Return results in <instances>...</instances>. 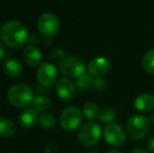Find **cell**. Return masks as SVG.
Segmentation results:
<instances>
[{
    "instance_id": "cell-1",
    "label": "cell",
    "mask_w": 154,
    "mask_h": 153,
    "mask_svg": "<svg viewBox=\"0 0 154 153\" xmlns=\"http://www.w3.org/2000/svg\"><path fill=\"white\" fill-rule=\"evenodd\" d=\"M0 39L11 48H20L29 40V32L20 21H8L0 27Z\"/></svg>"
},
{
    "instance_id": "cell-2",
    "label": "cell",
    "mask_w": 154,
    "mask_h": 153,
    "mask_svg": "<svg viewBox=\"0 0 154 153\" xmlns=\"http://www.w3.org/2000/svg\"><path fill=\"white\" fill-rule=\"evenodd\" d=\"M34 92L26 84H16L8 91V100L13 106L23 108L34 102Z\"/></svg>"
},
{
    "instance_id": "cell-3",
    "label": "cell",
    "mask_w": 154,
    "mask_h": 153,
    "mask_svg": "<svg viewBox=\"0 0 154 153\" xmlns=\"http://www.w3.org/2000/svg\"><path fill=\"white\" fill-rule=\"evenodd\" d=\"M150 127V121L147 116L135 113L132 115L126 122V132L130 139L140 141L147 135Z\"/></svg>"
},
{
    "instance_id": "cell-4",
    "label": "cell",
    "mask_w": 154,
    "mask_h": 153,
    "mask_svg": "<svg viewBox=\"0 0 154 153\" xmlns=\"http://www.w3.org/2000/svg\"><path fill=\"white\" fill-rule=\"evenodd\" d=\"M102 136V128L94 121H89L80 127L78 139L85 147H93L99 143Z\"/></svg>"
},
{
    "instance_id": "cell-5",
    "label": "cell",
    "mask_w": 154,
    "mask_h": 153,
    "mask_svg": "<svg viewBox=\"0 0 154 153\" xmlns=\"http://www.w3.org/2000/svg\"><path fill=\"white\" fill-rule=\"evenodd\" d=\"M59 72L63 76L69 78H78L85 72V64L81 59L77 57H65L59 62Z\"/></svg>"
},
{
    "instance_id": "cell-6",
    "label": "cell",
    "mask_w": 154,
    "mask_h": 153,
    "mask_svg": "<svg viewBox=\"0 0 154 153\" xmlns=\"http://www.w3.org/2000/svg\"><path fill=\"white\" fill-rule=\"evenodd\" d=\"M127 132L121 125L111 123L106 125L103 130V137L105 142L111 147H120L126 141Z\"/></svg>"
},
{
    "instance_id": "cell-7",
    "label": "cell",
    "mask_w": 154,
    "mask_h": 153,
    "mask_svg": "<svg viewBox=\"0 0 154 153\" xmlns=\"http://www.w3.org/2000/svg\"><path fill=\"white\" fill-rule=\"evenodd\" d=\"M82 123V112L79 108L69 106L63 110L60 115V125L66 131H75Z\"/></svg>"
},
{
    "instance_id": "cell-8",
    "label": "cell",
    "mask_w": 154,
    "mask_h": 153,
    "mask_svg": "<svg viewBox=\"0 0 154 153\" xmlns=\"http://www.w3.org/2000/svg\"><path fill=\"white\" fill-rule=\"evenodd\" d=\"M39 33L46 38H51L59 31V20L51 13H45L39 17L37 21Z\"/></svg>"
},
{
    "instance_id": "cell-9",
    "label": "cell",
    "mask_w": 154,
    "mask_h": 153,
    "mask_svg": "<svg viewBox=\"0 0 154 153\" xmlns=\"http://www.w3.org/2000/svg\"><path fill=\"white\" fill-rule=\"evenodd\" d=\"M57 68L54 64L45 62L40 65L37 72V78H38L39 83L42 86L45 87H49V86L54 85L57 80Z\"/></svg>"
},
{
    "instance_id": "cell-10",
    "label": "cell",
    "mask_w": 154,
    "mask_h": 153,
    "mask_svg": "<svg viewBox=\"0 0 154 153\" xmlns=\"http://www.w3.org/2000/svg\"><path fill=\"white\" fill-rule=\"evenodd\" d=\"M111 68V62L106 57H97L92 59L88 64V72L92 77H103L108 74Z\"/></svg>"
},
{
    "instance_id": "cell-11",
    "label": "cell",
    "mask_w": 154,
    "mask_h": 153,
    "mask_svg": "<svg viewBox=\"0 0 154 153\" xmlns=\"http://www.w3.org/2000/svg\"><path fill=\"white\" fill-rule=\"evenodd\" d=\"M56 91H57L59 98L63 99V100H70L75 96V86L68 78H61L57 82Z\"/></svg>"
},
{
    "instance_id": "cell-12",
    "label": "cell",
    "mask_w": 154,
    "mask_h": 153,
    "mask_svg": "<svg viewBox=\"0 0 154 153\" xmlns=\"http://www.w3.org/2000/svg\"><path fill=\"white\" fill-rule=\"evenodd\" d=\"M133 106L140 112H150L154 110V96L151 93H142L134 99Z\"/></svg>"
},
{
    "instance_id": "cell-13",
    "label": "cell",
    "mask_w": 154,
    "mask_h": 153,
    "mask_svg": "<svg viewBox=\"0 0 154 153\" xmlns=\"http://www.w3.org/2000/svg\"><path fill=\"white\" fill-rule=\"evenodd\" d=\"M23 60L26 64L31 66H37L42 60V54L40 49L35 45H27L22 51Z\"/></svg>"
},
{
    "instance_id": "cell-14",
    "label": "cell",
    "mask_w": 154,
    "mask_h": 153,
    "mask_svg": "<svg viewBox=\"0 0 154 153\" xmlns=\"http://www.w3.org/2000/svg\"><path fill=\"white\" fill-rule=\"evenodd\" d=\"M3 70L8 77L17 78L21 76V74L23 72V66L18 59L8 58L3 62Z\"/></svg>"
},
{
    "instance_id": "cell-15",
    "label": "cell",
    "mask_w": 154,
    "mask_h": 153,
    "mask_svg": "<svg viewBox=\"0 0 154 153\" xmlns=\"http://www.w3.org/2000/svg\"><path fill=\"white\" fill-rule=\"evenodd\" d=\"M37 120H38V112L32 108L24 109L19 115V124L24 129L32 128Z\"/></svg>"
},
{
    "instance_id": "cell-16",
    "label": "cell",
    "mask_w": 154,
    "mask_h": 153,
    "mask_svg": "<svg viewBox=\"0 0 154 153\" xmlns=\"http://www.w3.org/2000/svg\"><path fill=\"white\" fill-rule=\"evenodd\" d=\"M16 132L14 123L6 118H0V135L2 137H12Z\"/></svg>"
},
{
    "instance_id": "cell-17",
    "label": "cell",
    "mask_w": 154,
    "mask_h": 153,
    "mask_svg": "<svg viewBox=\"0 0 154 153\" xmlns=\"http://www.w3.org/2000/svg\"><path fill=\"white\" fill-rule=\"evenodd\" d=\"M34 109L37 112H43V111L47 110L51 106V100L46 94L39 93L36 98L34 99Z\"/></svg>"
},
{
    "instance_id": "cell-18",
    "label": "cell",
    "mask_w": 154,
    "mask_h": 153,
    "mask_svg": "<svg viewBox=\"0 0 154 153\" xmlns=\"http://www.w3.org/2000/svg\"><path fill=\"white\" fill-rule=\"evenodd\" d=\"M100 111L101 110H100L99 106L94 102H87L83 106V115L88 121H94L99 118Z\"/></svg>"
},
{
    "instance_id": "cell-19",
    "label": "cell",
    "mask_w": 154,
    "mask_h": 153,
    "mask_svg": "<svg viewBox=\"0 0 154 153\" xmlns=\"http://www.w3.org/2000/svg\"><path fill=\"white\" fill-rule=\"evenodd\" d=\"M92 76L89 72H83L78 78H75V87L79 90H86L92 86Z\"/></svg>"
},
{
    "instance_id": "cell-20",
    "label": "cell",
    "mask_w": 154,
    "mask_h": 153,
    "mask_svg": "<svg viewBox=\"0 0 154 153\" xmlns=\"http://www.w3.org/2000/svg\"><path fill=\"white\" fill-rule=\"evenodd\" d=\"M142 65L145 72L154 75V49H150L145 54L143 57Z\"/></svg>"
},
{
    "instance_id": "cell-21",
    "label": "cell",
    "mask_w": 154,
    "mask_h": 153,
    "mask_svg": "<svg viewBox=\"0 0 154 153\" xmlns=\"http://www.w3.org/2000/svg\"><path fill=\"white\" fill-rule=\"evenodd\" d=\"M39 125L42 129L45 130H51L54 129L57 125V121H56L55 116L51 113H43L40 115L39 118Z\"/></svg>"
},
{
    "instance_id": "cell-22",
    "label": "cell",
    "mask_w": 154,
    "mask_h": 153,
    "mask_svg": "<svg viewBox=\"0 0 154 153\" xmlns=\"http://www.w3.org/2000/svg\"><path fill=\"white\" fill-rule=\"evenodd\" d=\"M116 111L112 108L109 107H105L100 111V115H99V121L103 124H111L116 121Z\"/></svg>"
},
{
    "instance_id": "cell-23",
    "label": "cell",
    "mask_w": 154,
    "mask_h": 153,
    "mask_svg": "<svg viewBox=\"0 0 154 153\" xmlns=\"http://www.w3.org/2000/svg\"><path fill=\"white\" fill-rule=\"evenodd\" d=\"M91 87L95 90H103L106 87V81L104 79H102L101 77H97L93 79L92 86Z\"/></svg>"
},
{
    "instance_id": "cell-24",
    "label": "cell",
    "mask_w": 154,
    "mask_h": 153,
    "mask_svg": "<svg viewBox=\"0 0 154 153\" xmlns=\"http://www.w3.org/2000/svg\"><path fill=\"white\" fill-rule=\"evenodd\" d=\"M51 57L53 58L54 60H59V61H61L66 56H65V54L63 53L61 49H54L51 53Z\"/></svg>"
},
{
    "instance_id": "cell-25",
    "label": "cell",
    "mask_w": 154,
    "mask_h": 153,
    "mask_svg": "<svg viewBox=\"0 0 154 153\" xmlns=\"http://www.w3.org/2000/svg\"><path fill=\"white\" fill-rule=\"evenodd\" d=\"M147 149L150 152L154 153V135L150 136L147 141Z\"/></svg>"
},
{
    "instance_id": "cell-26",
    "label": "cell",
    "mask_w": 154,
    "mask_h": 153,
    "mask_svg": "<svg viewBox=\"0 0 154 153\" xmlns=\"http://www.w3.org/2000/svg\"><path fill=\"white\" fill-rule=\"evenodd\" d=\"M4 56V47H3V44H2V42L0 41V60L3 58Z\"/></svg>"
},
{
    "instance_id": "cell-27",
    "label": "cell",
    "mask_w": 154,
    "mask_h": 153,
    "mask_svg": "<svg viewBox=\"0 0 154 153\" xmlns=\"http://www.w3.org/2000/svg\"><path fill=\"white\" fill-rule=\"evenodd\" d=\"M130 153H149V152H147L146 150H144V149H140V148H137V149H133Z\"/></svg>"
},
{
    "instance_id": "cell-28",
    "label": "cell",
    "mask_w": 154,
    "mask_h": 153,
    "mask_svg": "<svg viewBox=\"0 0 154 153\" xmlns=\"http://www.w3.org/2000/svg\"><path fill=\"white\" fill-rule=\"evenodd\" d=\"M149 121H150V123H152V124L154 125V112L150 115V118H149Z\"/></svg>"
},
{
    "instance_id": "cell-29",
    "label": "cell",
    "mask_w": 154,
    "mask_h": 153,
    "mask_svg": "<svg viewBox=\"0 0 154 153\" xmlns=\"http://www.w3.org/2000/svg\"><path fill=\"white\" fill-rule=\"evenodd\" d=\"M106 153H122V152L118 151V150H109V151H107Z\"/></svg>"
},
{
    "instance_id": "cell-30",
    "label": "cell",
    "mask_w": 154,
    "mask_h": 153,
    "mask_svg": "<svg viewBox=\"0 0 154 153\" xmlns=\"http://www.w3.org/2000/svg\"><path fill=\"white\" fill-rule=\"evenodd\" d=\"M89 153H97V152H94V151H92V152H89Z\"/></svg>"
}]
</instances>
